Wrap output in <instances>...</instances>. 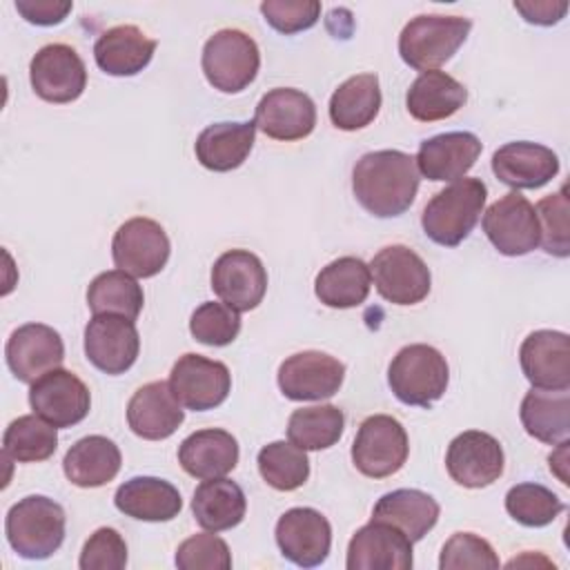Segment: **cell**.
Here are the masks:
<instances>
[{
    "mask_svg": "<svg viewBox=\"0 0 570 570\" xmlns=\"http://www.w3.org/2000/svg\"><path fill=\"white\" fill-rule=\"evenodd\" d=\"M345 416L336 405H312L294 410L287 421V436L301 450L332 448L343 434Z\"/></svg>",
    "mask_w": 570,
    "mask_h": 570,
    "instance_id": "f35d334b",
    "label": "cell"
},
{
    "mask_svg": "<svg viewBox=\"0 0 570 570\" xmlns=\"http://www.w3.org/2000/svg\"><path fill=\"white\" fill-rule=\"evenodd\" d=\"M180 468L196 479H216L238 463V441L218 428L191 432L178 448Z\"/></svg>",
    "mask_w": 570,
    "mask_h": 570,
    "instance_id": "484cf974",
    "label": "cell"
},
{
    "mask_svg": "<svg viewBox=\"0 0 570 570\" xmlns=\"http://www.w3.org/2000/svg\"><path fill=\"white\" fill-rule=\"evenodd\" d=\"M372 287L370 265L356 256H341L327 263L314 281L318 301L334 309H347L365 303Z\"/></svg>",
    "mask_w": 570,
    "mask_h": 570,
    "instance_id": "d6a6232c",
    "label": "cell"
},
{
    "mask_svg": "<svg viewBox=\"0 0 570 570\" xmlns=\"http://www.w3.org/2000/svg\"><path fill=\"white\" fill-rule=\"evenodd\" d=\"M381 109L376 73H358L338 85L330 98V120L343 131L367 127Z\"/></svg>",
    "mask_w": 570,
    "mask_h": 570,
    "instance_id": "d590c367",
    "label": "cell"
},
{
    "mask_svg": "<svg viewBox=\"0 0 570 570\" xmlns=\"http://www.w3.org/2000/svg\"><path fill=\"white\" fill-rule=\"evenodd\" d=\"M80 570H120L127 566V543L114 528H98L82 546Z\"/></svg>",
    "mask_w": 570,
    "mask_h": 570,
    "instance_id": "7dc6e473",
    "label": "cell"
},
{
    "mask_svg": "<svg viewBox=\"0 0 570 570\" xmlns=\"http://www.w3.org/2000/svg\"><path fill=\"white\" fill-rule=\"evenodd\" d=\"M29 405L53 428H71L89 414L91 394L73 372L56 367L31 383Z\"/></svg>",
    "mask_w": 570,
    "mask_h": 570,
    "instance_id": "9a60e30c",
    "label": "cell"
},
{
    "mask_svg": "<svg viewBox=\"0 0 570 570\" xmlns=\"http://www.w3.org/2000/svg\"><path fill=\"white\" fill-rule=\"evenodd\" d=\"M519 416L530 436L557 445L570 434V392L532 387L521 401Z\"/></svg>",
    "mask_w": 570,
    "mask_h": 570,
    "instance_id": "836d02e7",
    "label": "cell"
},
{
    "mask_svg": "<svg viewBox=\"0 0 570 570\" xmlns=\"http://www.w3.org/2000/svg\"><path fill=\"white\" fill-rule=\"evenodd\" d=\"M345 379V365L316 350L287 356L278 367V387L292 401H321L338 392Z\"/></svg>",
    "mask_w": 570,
    "mask_h": 570,
    "instance_id": "5bb4252c",
    "label": "cell"
},
{
    "mask_svg": "<svg viewBox=\"0 0 570 570\" xmlns=\"http://www.w3.org/2000/svg\"><path fill=\"white\" fill-rule=\"evenodd\" d=\"M439 568L441 570H465V568L494 570L499 568V557L485 539L472 532H454L441 550Z\"/></svg>",
    "mask_w": 570,
    "mask_h": 570,
    "instance_id": "ee69618b",
    "label": "cell"
},
{
    "mask_svg": "<svg viewBox=\"0 0 570 570\" xmlns=\"http://www.w3.org/2000/svg\"><path fill=\"white\" fill-rule=\"evenodd\" d=\"M140 336L134 321L116 314H94L85 327V354L105 374H125L138 358Z\"/></svg>",
    "mask_w": 570,
    "mask_h": 570,
    "instance_id": "4fadbf2b",
    "label": "cell"
},
{
    "mask_svg": "<svg viewBox=\"0 0 570 570\" xmlns=\"http://www.w3.org/2000/svg\"><path fill=\"white\" fill-rule=\"evenodd\" d=\"M468 100L465 87L445 71H423L405 94V107L421 122L445 120L454 116Z\"/></svg>",
    "mask_w": 570,
    "mask_h": 570,
    "instance_id": "1f68e13d",
    "label": "cell"
},
{
    "mask_svg": "<svg viewBox=\"0 0 570 570\" xmlns=\"http://www.w3.org/2000/svg\"><path fill=\"white\" fill-rule=\"evenodd\" d=\"M525 379L537 390L570 387V338L566 332L537 330L528 334L519 350Z\"/></svg>",
    "mask_w": 570,
    "mask_h": 570,
    "instance_id": "7402d4cb",
    "label": "cell"
},
{
    "mask_svg": "<svg viewBox=\"0 0 570 570\" xmlns=\"http://www.w3.org/2000/svg\"><path fill=\"white\" fill-rule=\"evenodd\" d=\"M116 508L138 521H171L183 508L180 492L158 476H134L118 485Z\"/></svg>",
    "mask_w": 570,
    "mask_h": 570,
    "instance_id": "f1b7e54d",
    "label": "cell"
},
{
    "mask_svg": "<svg viewBox=\"0 0 570 570\" xmlns=\"http://www.w3.org/2000/svg\"><path fill=\"white\" fill-rule=\"evenodd\" d=\"M483 232L503 256H523L539 245V220L534 205L519 191L494 200L483 214Z\"/></svg>",
    "mask_w": 570,
    "mask_h": 570,
    "instance_id": "8fae6325",
    "label": "cell"
},
{
    "mask_svg": "<svg viewBox=\"0 0 570 570\" xmlns=\"http://www.w3.org/2000/svg\"><path fill=\"white\" fill-rule=\"evenodd\" d=\"M254 125L274 140H301L314 131V100L298 89L276 87L258 100L254 111Z\"/></svg>",
    "mask_w": 570,
    "mask_h": 570,
    "instance_id": "ffe728a7",
    "label": "cell"
},
{
    "mask_svg": "<svg viewBox=\"0 0 570 570\" xmlns=\"http://www.w3.org/2000/svg\"><path fill=\"white\" fill-rule=\"evenodd\" d=\"M492 171L508 187L537 189L557 176L559 156L546 145L514 140L494 151Z\"/></svg>",
    "mask_w": 570,
    "mask_h": 570,
    "instance_id": "603a6c76",
    "label": "cell"
},
{
    "mask_svg": "<svg viewBox=\"0 0 570 570\" xmlns=\"http://www.w3.org/2000/svg\"><path fill=\"white\" fill-rule=\"evenodd\" d=\"M376 292L394 305H416L430 294L425 261L405 245L383 247L370 263Z\"/></svg>",
    "mask_w": 570,
    "mask_h": 570,
    "instance_id": "ba28073f",
    "label": "cell"
},
{
    "mask_svg": "<svg viewBox=\"0 0 570 570\" xmlns=\"http://www.w3.org/2000/svg\"><path fill=\"white\" fill-rule=\"evenodd\" d=\"M261 13L278 33L292 36L314 27L321 18V2L316 0H265Z\"/></svg>",
    "mask_w": 570,
    "mask_h": 570,
    "instance_id": "bcb514c9",
    "label": "cell"
},
{
    "mask_svg": "<svg viewBox=\"0 0 570 570\" xmlns=\"http://www.w3.org/2000/svg\"><path fill=\"white\" fill-rule=\"evenodd\" d=\"M563 501L541 483H517L505 494L508 514L528 528H543L563 512Z\"/></svg>",
    "mask_w": 570,
    "mask_h": 570,
    "instance_id": "60d3db41",
    "label": "cell"
},
{
    "mask_svg": "<svg viewBox=\"0 0 570 570\" xmlns=\"http://www.w3.org/2000/svg\"><path fill=\"white\" fill-rule=\"evenodd\" d=\"M11 374L22 383H33L47 372L60 367L65 345L60 334L45 323H27L11 332L4 347Z\"/></svg>",
    "mask_w": 570,
    "mask_h": 570,
    "instance_id": "d6986e66",
    "label": "cell"
},
{
    "mask_svg": "<svg viewBox=\"0 0 570 570\" xmlns=\"http://www.w3.org/2000/svg\"><path fill=\"white\" fill-rule=\"evenodd\" d=\"M189 332L203 345L223 347L238 336L240 316L225 303L207 301L194 309L189 318Z\"/></svg>",
    "mask_w": 570,
    "mask_h": 570,
    "instance_id": "7bdbcfd3",
    "label": "cell"
},
{
    "mask_svg": "<svg viewBox=\"0 0 570 570\" xmlns=\"http://www.w3.org/2000/svg\"><path fill=\"white\" fill-rule=\"evenodd\" d=\"M212 289L232 309L249 312L267 292V272L256 254L229 249L212 267Z\"/></svg>",
    "mask_w": 570,
    "mask_h": 570,
    "instance_id": "2e32d148",
    "label": "cell"
},
{
    "mask_svg": "<svg viewBox=\"0 0 570 570\" xmlns=\"http://www.w3.org/2000/svg\"><path fill=\"white\" fill-rule=\"evenodd\" d=\"M481 154V140L472 131H445L421 142L416 154L419 174L430 180L463 178Z\"/></svg>",
    "mask_w": 570,
    "mask_h": 570,
    "instance_id": "d4e9b609",
    "label": "cell"
},
{
    "mask_svg": "<svg viewBox=\"0 0 570 570\" xmlns=\"http://www.w3.org/2000/svg\"><path fill=\"white\" fill-rule=\"evenodd\" d=\"M185 412L167 381L145 383L127 403V423L131 432L147 441L171 436L183 423Z\"/></svg>",
    "mask_w": 570,
    "mask_h": 570,
    "instance_id": "cb8c5ba5",
    "label": "cell"
},
{
    "mask_svg": "<svg viewBox=\"0 0 570 570\" xmlns=\"http://www.w3.org/2000/svg\"><path fill=\"white\" fill-rule=\"evenodd\" d=\"M145 303L142 287L122 269L98 274L87 289V305L94 314H116L136 321Z\"/></svg>",
    "mask_w": 570,
    "mask_h": 570,
    "instance_id": "8d00e7d4",
    "label": "cell"
},
{
    "mask_svg": "<svg viewBox=\"0 0 570 570\" xmlns=\"http://www.w3.org/2000/svg\"><path fill=\"white\" fill-rule=\"evenodd\" d=\"M256 125L252 122H214L205 127L194 145L196 158L205 169L232 171L245 163L254 147Z\"/></svg>",
    "mask_w": 570,
    "mask_h": 570,
    "instance_id": "4dcf8cb0",
    "label": "cell"
},
{
    "mask_svg": "<svg viewBox=\"0 0 570 570\" xmlns=\"http://www.w3.org/2000/svg\"><path fill=\"white\" fill-rule=\"evenodd\" d=\"M539 220V243L552 256L566 258L570 254V203L566 185L546 198H541L534 207Z\"/></svg>",
    "mask_w": 570,
    "mask_h": 570,
    "instance_id": "b9f144b4",
    "label": "cell"
},
{
    "mask_svg": "<svg viewBox=\"0 0 570 570\" xmlns=\"http://www.w3.org/2000/svg\"><path fill=\"white\" fill-rule=\"evenodd\" d=\"M439 512L441 508L432 494L412 488H401L383 494L376 501L372 510V521L390 523L414 543L421 541L436 525Z\"/></svg>",
    "mask_w": 570,
    "mask_h": 570,
    "instance_id": "83f0119b",
    "label": "cell"
},
{
    "mask_svg": "<svg viewBox=\"0 0 570 570\" xmlns=\"http://www.w3.org/2000/svg\"><path fill=\"white\" fill-rule=\"evenodd\" d=\"M347 570H410L412 541L383 521L358 528L347 546Z\"/></svg>",
    "mask_w": 570,
    "mask_h": 570,
    "instance_id": "44dd1931",
    "label": "cell"
},
{
    "mask_svg": "<svg viewBox=\"0 0 570 570\" xmlns=\"http://www.w3.org/2000/svg\"><path fill=\"white\" fill-rule=\"evenodd\" d=\"M120 463L122 456L118 445L102 434H91L76 441L67 450L62 470L65 476L78 488H100L116 479Z\"/></svg>",
    "mask_w": 570,
    "mask_h": 570,
    "instance_id": "f546056e",
    "label": "cell"
},
{
    "mask_svg": "<svg viewBox=\"0 0 570 570\" xmlns=\"http://www.w3.org/2000/svg\"><path fill=\"white\" fill-rule=\"evenodd\" d=\"M203 73L223 94L249 87L261 67V51L252 36L238 29L216 31L203 47Z\"/></svg>",
    "mask_w": 570,
    "mask_h": 570,
    "instance_id": "8992f818",
    "label": "cell"
},
{
    "mask_svg": "<svg viewBox=\"0 0 570 570\" xmlns=\"http://www.w3.org/2000/svg\"><path fill=\"white\" fill-rule=\"evenodd\" d=\"M156 40L136 24H118L100 33L94 45L96 65L109 76H136L154 58Z\"/></svg>",
    "mask_w": 570,
    "mask_h": 570,
    "instance_id": "4316f807",
    "label": "cell"
},
{
    "mask_svg": "<svg viewBox=\"0 0 570 570\" xmlns=\"http://www.w3.org/2000/svg\"><path fill=\"white\" fill-rule=\"evenodd\" d=\"M407 452L405 428L390 414L367 416L352 443V461L370 479H385L399 472L407 461Z\"/></svg>",
    "mask_w": 570,
    "mask_h": 570,
    "instance_id": "52a82bcc",
    "label": "cell"
},
{
    "mask_svg": "<svg viewBox=\"0 0 570 570\" xmlns=\"http://www.w3.org/2000/svg\"><path fill=\"white\" fill-rule=\"evenodd\" d=\"M281 554L301 568L321 566L332 546V525L314 508H292L276 521Z\"/></svg>",
    "mask_w": 570,
    "mask_h": 570,
    "instance_id": "ac0fdd59",
    "label": "cell"
},
{
    "mask_svg": "<svg viewBox=\"0 0 570 570\" xmlns=\"http://www.w3.org/2000/svg\"><path fill=\"white\" fill-rule=\"evenodd\" d=\"M169 238L160 223L136 216L125 220L111 240V256L118 269L136 276H156L169 261Z\"/></svg>",
    "mask_w": 570,
    "mask_h": 570,
    "instance_id": "9c48e42d",
    "label": "cell"
},
{
    "mask_svg": "<svg viewBox=\"0 0 570 570\" xmlns=\"http://www.w3.org/2000/svg\"><path fill=\"white\" fill-rule=\"evenodd\" d=\"M176 566L180 570H229L232 552L220 537L198 532L178 546Z\"/></svg>",
    "mask_w": 570,
    "mask_h": 570,
    "instance_id": "f6af8a7d",
    "label": "cell"
},
{
    "mask_svg": "<svg viewBox=\"0 0 570 570\" xmlns=\"http://www.w3.org/2000/svg\"><path fill=\"white\" fill-rule=\"evenodd\" d=\"M450 381L445 356L425 343H412L396 352L387 370V383L394 396L405 405L428 407L439 401Z\"/></svg>",
    "mask_w": 570,
    "mask_h": 570,
    "instance_id": "277c9868",
    "label": "cell"
},
{
    "mask_svg": "<svg viewBox=\"0 0 570 570\" xmlns=\"http://www.w3.org/2000/svg\"><path fill=\"white\" fill-rule=\"evenodd\" d=\"M29 80L36 96L47 102L65 105L80 98L85 91L87 69L73 47L51 42L40 47L31 58Z\"/></svg>",
    "mask_w": 570,
    "mask_h": 570,
    "instance_id": "30bf717a",
    "label": "cell"
},
{
    "mask_svg": "<svg viewBox=\"0 0 570 570\" xmlns=\"http://www.w3.org/2000/svg\"><path fill=\"white\" fill-rule=\"evenodd\" d=\"M514 9L530 24L550 27V24H557L566 16L568 2L566 0H559V2L557 0H517Z\"/></svg>",
    "mask_w": 570,
    "mask_h": 570,
    "instance_id": "681fc988",
    "label": "cell"
},
{
    "mask_svg": "<svg viewBox=\"0 0 570 570\" xmlns=\"http://www.w3.org/2000/svg\"><path fill=\"white\" fill-rule=\"evenodd\" d=\"M247 501L238 483L216 476L205 479L191 499V512L200 528L209 532H223L238 525L245 517Z\"/></svg>",
    "mask_w": 570,
    "mask_h": 570,
    "instance_id": "e575fe53",
    "label": "cell"
},
{
    "mask_svg": "<svg viewBox=\"0 0 570 570\" xmlns=\"http://www.w3.org/2000/svg\"><path fill=\"white\" fill-rule=\"evenodd\" d=\"M503 448L501 443L479 430H468L454 436L448 445L445 468L452 481L463 488H485L503 474Z\"/></svg>",
    "mask_w": 570,
    "mask_h": 570,
    "instance_id": "e0dca14e",
    "label": "cell"
},
{
    "mask_svg": "<svg viewBox=\"0 0 570 570\" xmlns=\"http://www.w3.org/2000/svg\"><path fill=\"white\" fill-rule=\"evenodd\" d=\"M414 156L399 149L363 154L352 169V191L361 207L379 218L401 216L419 191Z\"/></svg>",
    "mask_w": 570,
    "mask_h": 570,
    "instance_id": "6da1fadb",
    "label": "cell"
},
{
    "mask_svg": "<svg viewBox=\"0 0 570 570\" xmlns=\"http://www.w3.org/2000/svg\"><path fill=\"white\" fill-rule=\"evenodd\" d=\"M58 428L38 414H24L9 423L2 436V450L20 463H38L49 459L58 448Z\"/></svg>",
    "mask_w": 570,
    "mask_h": 570,
    "instance_id": "74e56055",
    "label": "cell"
},
{
    "mask_svg": "<svg viewBox=\"0 0 570 570\" xmlns=\"http://www.w3.org/2000/svg\"><path fill=\"white\" fill-rule=\"evenodd\" d=\"M256 463L263 481L281 492H292L301 488L309 476V459L305 450H301L292 441H272L263 445Z\"/></svg>",
    "mask_w": 570,
    "mask_h": 570,
    "instance_id": "ab89813d",
    "label": "cell"
},
{
    "mask_svg": "<svg viewBox=\"0 0 570 570\" xmlns=\"http://www.w3.org/2000/svg\"><path fill=\"white\" fill-rule=\"evenodd\" d=\"M65 510L49 497L29 494L13 503L4 519L7 541L22 559H47L65 541Z\"/></svg>",
    "mask_w": 570,
    "mask_h": 570,
    "instance_id": "3957f363",
    "label": "cell"
},
{
    "mask_svg": "<svg viewBox=\"0 0 570 570\" xmlns=\"http://www.w3.org/2000/svg\"><path fill=\"white\" fill-rule=\"evenodd\" d=\"M71 2L69 0H16V9L18 13L38 27H51V24H60L67 13L71 11Z\"/></svg>",
    "mask_w": 570,
    "mask_h": 570,
    "instance_id": "c3c4849f",
    "label": "cell"
},
{
    "mask_svg": "<svg viewBox=\"0 0 570 570\" xmlns=\"http://www.w3.org/2000/svg\"><path fill=\"white\" fill-rule=\"evenodd\" d=\"M472 22L463 16L423 13L412 18L399 36V53L416 71H432L448 62L465 42Z\"/></svg>",
    "mask_w": 570,
    "mask_h": 570,
    "instance_id": "5b68a950",
    "label": "cell"
},
{
    "mask_svg": "<svg viewBox=\"0 0 570 570\" xmlns=\"http://www.w3.org/2000/svg\"><path fill=\"white\" fill-rule=\"evenodd\" d=\"M169 387L183 407L205 412L218 407L227 399L232 374L225 363L189 352L174 363Z\"/></svg>",
    "mask_w": 570,
    "mask_h": 570,
    "instance_id": "7c38bea8",
    "label": "cell"
},
{
    "mask_svg": "<svg viewBox=\"0 0 570 570\" xmlns=\"http://www.w3.org/2000/svg\"><path fill=\"white\" fill-rule=\"evenodd\" d=\"M488 187L481 178H459L436 191L421 214L423 232L443 247H456L481 218Z\"/></svg>",
    "mask_w": 570,
    "mask_h": 570,
    "instance_id": "7a4b0ae2",
    "label": "cell"
}]
</instances>
